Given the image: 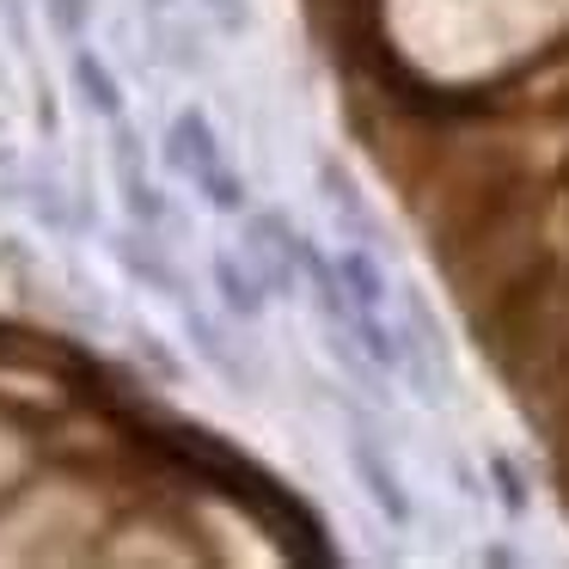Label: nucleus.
I'll use <instances>...</instances> for the list:
<instances>
[{"mask_svg": "<svg viewBox=\"0 0 569 569\" xmlns=\"http://www.w3.org/2000/svg\"><path fill=\"white\" fill-rule=\"evenodd\" d=\"M337 276H343L349 300H356L361 312H386L392 288H386V270H380V258H373V246H356V239H349V246L337 251Z\"/></svg>", "mask_w": 569, "mask_h": 569, "instance_id": "8", "label": "nucleus"}, {"mask_svg": "<svg viewBox=\"0 0 569 569\" xmlns=\"http://www.w3.org/2000/svg\"><path fill=\"white\" fill-rule=\"evenodd\" d=\"M483 471H490V483H496V496H502L508 515H527V478H520L515 459H508V453H490V459H483Z\"/></svg>", "mask_w": 569, "mask_h": 569, "instance_id": "10", "label": "nucleus"}, {"mask_svg": "<svg viewBox=\"0 0 569 569\" xmlns=\"http://www.w3.org/2000/svg\"><path fill=\"white\" fill-rule=\"evenodd\" d=\"M166 166H172L184 184H197V197H209V209L246 214V178L227 166L221 136H214V123L197 104H184V111L166 123Z\"/></svg>", "mask_w": 569, "mask_h": 569, "instance_id": "1", "label": "nucleus"}, {"mask_svg": "<svg viewBox=\"0 0 569 569\" xmlns=\"http://www.w3.org/2000/svg\"><path fill=\"white\" fill-rule=\"evenodd\" d=\"M117 190H123V209L136 227H166V197L160 184H148V166H141V141L129 123H117Z\"/></svg>", "mask_w": 569, "mask_h": 569, "instance_id": "2", "label": "nucleus"}, {"mask_svg": "<svg viewBox=\"0 0 569 569\" xmlns=\"http://www.w3.org/2000/svg\"><path fill=\"white\" fill-rule=\"evenodd\" d=\"M214 295H221V307L233 312V319H246V325H258L263 319V307H270V282H263L251 263H239V258H214Z\"/></svg>", "mask_w": 569, "mask_h": 569, "instance_id": "6", "label": "nucleus"}, {"mask_svg": "<svg viewBox=\"0 0 569 569\" xmlns=\"http://www.w3.org/2000/svg\"><path fill=\"white\" fill-rule=\"evenodd\" d=\"M349 466H356L361 490L373 496V508H380L392 527H410V496H405V483H398V471L386 466V453L373 447V435H356V441H349Z\"/></svg>", "mask_w": 569, "mask_h": 569, "instance_id": "3", "label": "nucleus"}, {"mask_svg": "<svg viewBox=\"0 0 569 569\" xmlns=\"http://www.w3.org/2000/svg\"><path fill=\"white\" fill-rule=\"evenodd\" d=\"M319 190H325V202H331V214L343 221V233L356 239V246H373V251L386 246V233H380V221H373V209L361 202L356 178H349L337 160H325V166H319Z\"/></svg>", "mask_w": 569, "mask_h": 569, "instance_id": "5", "label": "nucleus"}, {"mask_svg": "<svg viewBox=\"0 0 569 569\" xmlns=\"http://www.w3.org/2000/svg\"><path fill=\"white\" fill-rule=\"evenodd\" d=\"M136 349H141V361H153V368L166 373V380H178V361L166 356V343H160L153 331H136Z\"/></svg>", "mask_w": 569, "mask_h": 569, "instance_id": "12", "label": "nucleus"}, {"mask_svg": "<svg viewBox=\"0 0 569 569\" xmlns=\"http://www.w3.org/2000/svg\"><path fill=\"white\" fill-rule=\"evenodd\" d=\"M0 19H7V31H13V43L26 50V43H31V26H26V0H0Z\"/></svg>", "mask_w": 569, "mask_h": 569, "instance_id": "13", "label": "nucleus"}, {"mask_svg": "<svg viewBox=\"0 0 569 569\" xmlns=\"http://www.w3.org/2000/svg\"><path fill=\"white\" fill-rule=\"evenodd\" d=\"M209 13L221 19V31H246V7L239 0H209Z\"/></svg>", "mask_w": 569, "mask_h": 569, "instance_id": "14", "label": "nucleus"}, {"mask_svg": "<svg viewBox=\"0 0 569 569\" xmlns=\"http://www.w3.org/2000/svg\"><path fill=\"white\" fill-rule=\"evenodd\" d=\"M172 7H178V0H141V13H148V19H166Z\"/></svg>", "mask_w": 569, "mask_h": 569, "instance_id": "15", "label": "nucleus"}, {"mask_svg": "<svg viewBox=\"0 0 569 569\" xmlns=\"http://www.w3.org/2000/svg\"><path fill=\"white\" fill-rule=\"evenodd\" d=\"M111 258L123 263L136 282H148L153 295H166V300H184V276L172 270V258H166L160 246H153V227L148 233H111Z\"/></svg>", "mask_w": 569, "mask_h": 569, "instance_id": "4", "label": "nucleus"}, {"mask_svg": "<svg viewBox=\"0 0 569 569\" xmlns=\"http://www.w3.org/2000/svg\"><path fill=\"white\" fill-rule=\"evenodd\" d=\"M50 26L62 38H80L87 31V0H50Z\"/></svg>", "mask_w": 569, "mask_h": 569, "instance_id": "11", "label": "nucleus"}, {"mask_svg": "<svg viewBox=\"0 0 569 569\" xmlns=\"http://www.w3.org/2000/svg\"><path fill=\"white\" fill-rule=\"evenodd\" d=\"M184 331H190V343H197V356L209 361L214 373H221L227 386H233V392H251V368L246 361L233 356V349H227V337H221V325L209 319V312H197V307H184Z\"/></svg>", "mask_w": 569, "mask_h": 569, "instance_id": "9", "label": "nucleus"}, {"mask_svg": "<svg viewBox=\"0 0 569 569\" xmlns=\"http://www.w3.org/2000/svg\"><path fill=\"white\" fill-rule=\"evenodd\" d=\"M74 92H80V104H87L92 117H104V123H123V87H117V74H111V62H104L99 50H74Z\"/></svg>", "mask_w": 569, "mask_h": 569, "instance_id": "7", "label": "nucleus"}]
</instances>
